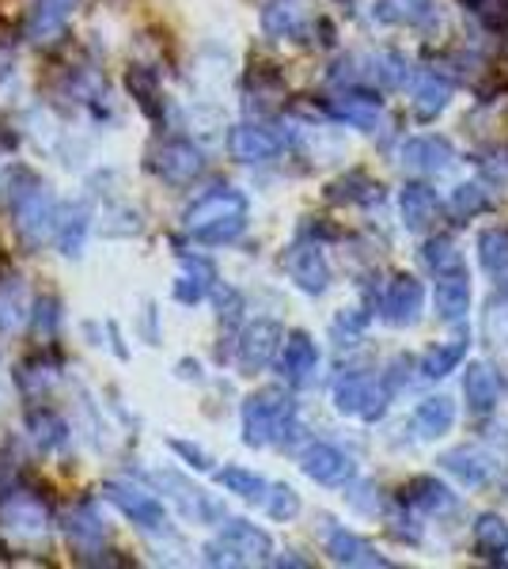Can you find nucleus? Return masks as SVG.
<instances>
[{"mask_svg": "<svg viewBox=\"0 0 508 569\" xmlns=\"http://www.w3.org/2000/svg\"><path fill=\"white\" fill-rule=\"evenodd\" d=\"M330 110H335L341 122L357 126V130H365V133H372L384 118L380 99L368 96V91H346V96H338L335 103H330Z\"/></svg>", "mask_w": 508, "mask_h": 569, "instance_id": "412c9836", "label": "nucleus"}, {"mask_svg": "<svg viewBox=\"0 0 508 569\" xmlns=\"http://www.w3.org/2000/svg\"><path fill=\"white\" fill-rule=\"evenodd\" d=\"M451 160H456V149L445 137H410L402 144V163L418 176H437V171L451 168Z\"/></svg>", "mask_w": 508, "mask_h": 569, "instance_id": "2eb2a0df", "label": "nucleus"}, {"mask_svg": "<svg viewBox=\"0 0 508 569\" xmlns=\"http://www.w3.org/2000/svg\"><path fill=\"white\" fill-rule=\"evenodd\" d=\"M217 482L228 493H239L243 501H266V493H270V482L262 475L247 471V467H225V471H217Z\"/></svg>", "mask_w": 508, "mask_h": 569, "instance_id": "7c9ffc66", "label": "nucleus"}, {"mask_svg": "<svg viewBox=\"0 0 508 569\" xmlns=\"http://www.w3.org/2000/svg\"><path fill=\"white\" fill-rule=\"evenodd\" d=\"M448 209H451V217H478L489 209V194L478 182H459L448 198Z\"/></svg>", "mask_w": 508, "mask_h": 569, "instance_id": "c9c22d12", "label": "nucleus"}, {"mask_svg": "<svg viewBox=\"0 0 508 569\" xmlns=\"http://www.w3.org/2000/svg\"><path fill=\"white\" fill-rule=\"evenodd\" d=\"M171 452H175V456H182V460H187L190 467H198V471H209V467H212L209 456L201 452V448L187 445V440H171Z\"/></svg>", "mask_w": 508, "mask_h": 569, "instance_id": "de8ad7c7", "label": "nucleus"}, {"mask_svg": "<svg viewBox=\"0 0 508 569\" xmlns=\"http://www.w3.org/2000/svg\"><path fill=\"white\" fill-rule=\"evenodd\" d=\"M262 31L270 39H303L311 31V16L300 0H270L262 8Z\"/></svg>", "mask_w": 508, "mask_h": 569, "instance_id": "dca6fc26", "label": "nucleus"}, {"mask_svg": "<svg viewBox=\"0 0 508 569\" xmlns=\"http://www.w3.org/2000/svg\"><path fill=\"white\" fill-rule=\"evenodd\" d=\"M266 512H270L273 520H292L300 512V498L292 486H270V493H266Z\"/></svg>", "mask_w": 508, "mask_h": 569, "instance_id": "ea45409f", "label": "nucleus"}, {"mask_svg": "<svg viewBox=\"0 0 508 569\" xmlns=\"http://www.w3.org/2000/svg\"><path fill=\"white\" fill-rule=\"evenodd\" d=\"M129 91L137 96V103L149 118H160L163 114V99L160 91H156V77L149 69H129Z\"/></svg>", "mask_w": 508, "mask_h": 569, "instance_id": "e433bc0d", "label": "nucleus"}, {"mask_svg": "<svg viewBox=\"0 0 508 569\" xmlns=\"http://www.w3.org/2000/svg\"><path fill=\"white\" fill-rule=\"evenodd\" d=\"M77 8H80V0H34L31 16H27V39L42 42V46L58 42Z\"/></svg>", "mask_w": 508, "mask_h": 569, "instance_id": "f8f14e48", "label": "nucleus"}, {"mask_svg": "<svg viewBox=\"0 0 508 569\" xmlns=\"http://www.w3.org/2000/svg\"><path fill=\"white\" fill-rule=\"evenodd\" d=\"M365 327H368V311L349 308V311H341V316L335 319V338L341 346H349V342H357V338L365 335Z\"/></svg>", "mask_w": 508, "mask_h": 569, "instance_id": "79ce46f5", "label": "nucleus"}, {"mask_svg": "<svg viewBox=\"0 0 508 569\" xmlns=\"http://www.w3.org/2000/svg\"><path fill=\"white\" fill-rule=\"evenodd\" d=\"M300 467H303V475L319 486H346L349 479H353V460H349L341 448L322 445V440L300 456Z\"/></svg>", "mask_w": 508, "mask_h": 569, "instance_id": "9b49d317", "label": "nucleus"}, {"mask_svg": "<svg viewBox=\"0 0 508 569\" xmlns=\"http://www.w3.org/2000/svg\"><path fill=\"white\" fill-rule=\"evenodd\" d=\"M64 531H69V539L77 543V550H99V547H103L107 525H103V517L96 512V505L84 501V505H77V509L69 512V525H64Z\"/></svg>", "mask_w": 508, "mask_h": 569, "instance_id": "b1692460", "label": "nucleus"}, {"mask_svg": "<svg viewBox=\"0 0 508 569\" xmlns=\"http://www.w3.org/2000/svg\"><path fill=\"white\" fill-rule=\"evenodd\" d=\"M445 471L456 475L464 486H486L489 479H494V463L486 460L482 452H475V448H451V452H445Z\"/></svg>", "mask_w": 508, "mask_h": 569, "instance_id": "393cba45", "label": "nucleus"}, {"mask_svg": "<svg viewBox=\"0 0 508 569\" xmlns=\"http://www.w3.org/2000/svg\"><path fill=\"white\" fill-rule=\"evenodd\" d=\"M372 66H376L372 77L380 80L384 88H399L402 80H406V66H402L399 53H380V58H376Z\"/></svg>", "mask_w": 508, "mask_h": 569, "instance_id": "c03bdc74", "label": "nucleus"}, {"mask_svg": "<svg viewBox=\"0 0 508 569\" xmlns=\"http://www.w3.org/2000/svg\"><path fill=\"white\" fill-rule=\"evenodd\" d=\"M335 407L349 418L376 421L387 410V388L372 372H346L335 383Z\"/></svg>", "mask_w": 508, "mask_h": 569, "instance_id": "39448f33", "label": "nucleus"}, {"mask_svg": "<svg viewBox=\"0 0 508 569\" xmlns=\"http://www.w3.org/2000/svg\"><path fill=\"white\" fill-rule=\"evenodd\" d=\"M107 217L118 220V224L103 228L107 236H137V232H141V213H137V209L122 206V209H114V213H107Z\"/></svg>", "mask_w": 508, "mask_h": 569, "instance_id": "a18cd8bd", "label": "nucleus"}, {"mask_svg": "<svg viewBox=\"0 0 508 569\" xmlns=\"http://www.w3.org/2000/svg\"><path fill=\"white\" fill-rule=\"evenodd\" d=\"M84 236H88V206H69L64 213H58V232H53V240H58L61 254H69V259H77L80 251H84Z\"/></svg>", "mask_w": 508, "mask_h": 569, "instance_id": "cd10ccee", "label": "nucleus"}, {"mask_svg": "<svg viewBox=\"0 0 508 569\" xmlns=\"http://www.w3.org/2000/svg\"><path fill=\"white\" fill-rule=\"evenodd\" d=\"M182 224L198 243L220 247L243 236L247 228V194L236 187H217L206 190L201 198H193L182 213Z\"/></svg>", "mask_w": 508, "mask_h": 569, "instance_id": "f257e3e1", "label": "nucleus"}, {"mask_svg": "<svg viewBox=\"0 0 508 569\" xmlns=\"http://www.w3.org/2000/svg\"><path fill=\"white\" fill-rule=\"evenodd\" d=\"M212 281H217V270H212L209 259H201V254H179V278L171 284V297L187 308L201 305L206 292L212 289Z\"/></svg>", "mask_w": 508, "mask_h": 569, "instance_id": "4468645a", "label": "nucleus"}, {"mask_svg": "<svg viewBox=\"0 0 508 569\" xmlns=\"http://www.w3.org/2000/svg\"><path fill=\"white\" fill-rule=\"evenodd\" d=\"M451 103V84L440 72H418V80H414V114L421 118V122H432L437 114H445V107Z\"/></svg>", "mask_w": 508, "mask_h": 569, "instance_id": "aec40b11", "label": "nucleus"}, {"mask_svg": "<svg viewBox=\"0 0 508 569\" xmlns=\"http://www.w3.org/2000/svg\"><path fill=\"white\" fill-rule=\"evenodd\" d=\"M464 391H467V407H470V415H489V410L497 407V399H501V380H497V372L489 369V365H470L467 369V383H464Z\"/></svg>", "mask_w": 508, "mask_h": 569, "instance_id": "5701e85b", "label": "nucleus"}, {"mask_svg": "<svg viewBox=\"0 0 508 569\" xmlns=\"http://www.w3.org/2000/svg\"><path fill=\"white\" fill-rule=\"evenodd\" d=\"M23 316H27V308H23V289H20V281H0V330H16L23 323Z\"/></svg>", "mask_w": 508, "mask_h": 569, "instance_id": "4c0bfd02", "label": "nucleus"}, {"mask_svg": "<svg viewBox=\"0 0 508 569\" xmlns=\"http://www.w3.org/2000/svg\"><path fill=\"white\" fill-rule=\"evenodd\" d=\"M470 311V284H467V270L456 273H440L437 281V316L445 323H459Z\"/></svg>", "mask_w": 508, "mask_h": 569, "instance_id": "4be33fe9", "label": "nucleus"}, {"mask_svg": "<svg viewBox=\"0 0 508 569\" xmlns=\"http://www.w3.org/2000/svg\"><path fill=\"white\" fill-rule=\"evenodd\" d=\"M497 566H508V547H505V555H501V562H497Z\"/></svg>", "mask_w": 508, "mask_h": 569, "instance_id": "09e8293b", "label": "nucleus"}, {"mask_svg": "<svg viewBox=\"0 0 508 569\" xmlns=\"http://www.w3.org/2000/svg\"><path fill=\"white\" fill-rule=\"evenodd\" d=\"M277 346H281V323H273V319H255L251 327L243 330V338H239V369L247 376L262 372L266 365L273 361Z\"/></svg>", "mask_w": 508, "mask_h": 569, "instance_id": "9d476101", "label": "nucleus"}, {"mask_svg": "<svg viewBox=\"0 0 508 569\" xmlns=\"http://www.w3.org/2000/svg\"><path fill=\"white\" fill-rule=\"evenodd\" d=\"M505 547H508V525L501 517H494V512H482L475 520V550L486 562H501Z\"/></svg>", "mask_w": 508, "mask_h": 569, "instance_id": "c756f323", "label": "nucleus"}, {"mask_svg": "<svg viewBox=\"0 0 508 569\" xmlns=\"http://www.w3.org/2000/svg\"><path fill=\"white\" fill-rule=\"evenodd\" d=\"M58 300L53 297H42L39 300V308H34V330L39 335H53V327H58Z\"/></svg>", "mask_w": 508, "mask_h": 569, "instance_id": "49530a36", "label": "nucleus"}, {"mask_svg": "<svg viewBox=\"0 0 508 569\" xmlns=\"http://www.w3.org/2000/svg\"><path fill=\"white\" fill-rule=\"evenodd\" d=\"M464 357H467V342H459V338L456 342H445V346H432V350L421 357V376L425 380H445Z\"/></svg>", "mask_w": 508, "mask_h": 569, "instance_id": "2f4dec72", "label": "nucleus"}, {"mask_svg": "<svg viewBox=\"0 0 508 569\" xmlns=\"http://www.w3.org/2000/svg\"><path fill=\"white\" fill-rule=\"evenodd\" d=\"M27 429L34 433V440H39L42 452H50V448H61L64 440H69V426L53 415V410H31L27 415Z\"/></svg>", "mask_w": 508, "mask_h": 569, "instance_id": "473e14b6", "label": "nucleus"}, {"mask_svg": "<svg viewBox=\"0 0 508 569\" xmlns=\"http://www.w3.org/2000/svg\"><path fill=\"white\" fill-rule=\"evenodd\" d=\"M467 4H470V12L486 27H494V31L508 27V0H467Z\"/></svg>", "mask_w": 508, "mask_h": 569, "instance_id": "37998d69", "label": "nucleus"}, {"mask_svg": "<svg viewBox=\"0 0 508 569\" xmlns=\"http://www.w3.org/2000/svg\"><path fill=\"white\" fill-rule=\"evenodd\" d=\"M273 539L270 531L255 528L251 520H228L220 528V536L206 547L209 566H251V562H270Z\"/></svg>", "mask_w": 508, "mask_h": 569, "instance_id": "20e7f679", "label": "nucleus"}, {"mask_svg": "<svg viewBox=\"0 0 508 569\" xmlns=\"http://www.w3.org/2000/svg\"><path fill=\"white\" fill-rule=\"evenodd\" d=\"M478 262L497 278H508V232L489 228V232L478 236Z\"/></svg>", "mask_w": 508, "mask_h": 569, "instance_id": "72a5a7b5", "label": "nucleus"}, {"mask_svg": "<svg viewBox=\"0 0 508 569\" xmlns=\"http://www.w3.org/2000/svg\"><path fill=\"white\" fill-rule=\"evenodd\" d=\"M285 270H289V278L297 281L300 292H308V297H322L330 284V266H327V254H322L319 243H292L289 254H285Z\"/></svg>", "mask_w": 508, "mask_h": 569, "instance_id": "6e6552de", "label": "nucleus"}, {"mask_svg": "<svg viewBox=\"0 0 508 569\" xmlns=\"http://www.w3.org/2000/svg\"><path fill=\"white\" fill-rule=\"evenodd\" d=\"M8 206H12L16 232L31 247H39L58 232V201H53L50 187L34 179L27 168H16V182L8 179Z\"/></svg>", "mask_w": 508, "mask_h": 569, "instance_id": "f03ea898", "label": "nucleus"}, {"mask_svg": "<svg viewBox=\"0 0 508 569\" xmlns=\"http://www.w3.org/2000/svg\"><path fill=\"white\" fill-rule=\"evenodd\" d=\"M103 498L122 509L137 528L145 531H168V512L163 505L156 501V493L141 490V486H129V482H103Z\"/></svg>", "mask_w": 508, "mask_h": 569, "instance_id": "423d86ee", "label": "nucleus"}, {"mask_svg": "<svg viewBox=\"0 0 508 569\" xmlns=\"http://www.w3.org/2000/svg\"><path fill=\"white\" fill-rule=\"evenodd\" d=\"M421 305H425V284L418 278H410V273H399V278L387 281L380 297V316L391 327H410L418 323Z\"/></svg>", "mask_w": 508, "mask_h": 569, "instance_id": "1a4fd4ad", "label": "nucleus"}, {"mask_svg": "<svg viewBox=\"0 0 508 569\" xmlns=\"http://www.w3.org/2000/svg\"><path fill=\"white\" fill-rule=\"evenodd\" d=\"M432 0H380L376 20L380 23H421L429 16Z\"/></svg>", "mask_w": 508, "mask_h": 569, "instance_id": "f704fd0d", "label": "nucleus"}, {"mask_svg": "<svg viewBox=\"0 0 508 569\" xmlns=\"http://www.w3.org/2000/svg\"><path fill=\"white\" fill-rule=\"evenodd\" d=\"M16 383H20V391H27V395L50 388V383H53V365L27 361V365H20V369H16Z\"/></svg>", "mask_w": 508, "mask_h": 569, "instance_id": "a19ab883", "label": "nucleus"}, {"mask_svg": "<svg viewBox=\"0 0 508 569\" xmlns=\"http://www.w3.org/2000/svg\"><path fill=\"white\" fill-rule=\"evenodd\" d=\"M152 171L168 187H190L206 171V156H201V149H193L190 141H182V137H171V141H163L152 152Z\"/></svg>", "mask_w": 508, "mask_h": 569, "instance_id": "0eeeda50", "label": "nucleus"}, {"mask_svg": "<svg viewBox=\"0 0 508 569\" xmlns=\"http://www.w3.org/2000/svg\"><path fill=\"white\" fill-rule=\"evenodd\" d=\"M399 209H402V224L410 232H429L440 217V198L429 182H410L399 198Z\"/></svg>", "mask_w": 508, "mask_h": 569, "instance_id": "a211bd4d", "label": "nucleus"}, {"mask_svg": "<svg viewBox=\"0 0 508 569\" xmlns=\"http://www.w3.org/2000/svg\"><path fill=\"white\" fill-rule=\"evenodd\" d=\"M451 421H456V402H451L448 395H432V399H425L421 407L414 410V426H418V433L425 440L445 437L451 429Z\"/></svg>", "mask_w": 508, "mask_h": 569, "instance_id": "bb28decb", "label": "nucleus"}, {"mask_svg": "<svg viewBox=\"0 0 508 569\" xmlns=\"http://www.w3.org/2000/svg\"><path fill=\"white\" fill-rule=\"evenodd\" d=\"M292 421H297V402L281 388L255 391L243 402V440L251 448H266L273 440H285L292 433Z\"/></svg>", "mask_w": 508, "mask_h": 569, "instance_id": "7ed1b4c3", "label": "nucleus"}, {"mask_svg": "<svg viewBox=\"0 0 508 569\" xmlns=\"http://www.w3.org/2000/svg\"><path fill=\"white\" fill-rule=\"evenodd\" d=\"M406 501H410L414 509H425V512H456V505H459L456 493L437 479H414L410 486H406Z\"/></svg>", "mask_w": 508, "mask_h": 569, "instance_id": "c85d7f7f", "label": "nucleus"}, {"mask_svg": "<svg viewBox=\"0 0 508 569\" xmlns=\"http://www.w3.org/2000/svg\"><path fill=\"white\" fill-rule=\"evenodd\" d=\"M327 555H330V562H338V566H391L368 539H360L346 528L327 531Z\"/></svg>", "mask_w": 508, "mask_h": 569, "instance_id": "6ab92c4d", "label": "nucleus"}, {"mask_svg": "<svg viewBox=\"0 0 508 569\" xmlns=\"http://www.w3.org/2000/svg\"><path fill=\"white\" fill-rule=\"evenodd\" d=\"M316 369H319V350L316 342H311V335H297L285 342V353H281V372L285 380L292 383V388H308L311 380H316Z\"/></svg>", "mask_w": 508, "mask_h": 569, "instance_id": "f3484780", "label": "nucleus"}, {"mask_svg": "<svg viewBox=\"0 0 508 569\" xmlns=\"http://www.w3.org/2000/svg\"><path fill=\"white\" fill-rule=\"evenodd\" d=\"M425 262H429V270L437 273H456V270H467L464 266V254L456 251V243L451 240H445V236H440V240H429L425 243Z\"/></svg>", "mask_w": 508, "mask_h": 569, "instance_id": "58836bf2", "label": "nucleus"}, {"mask_svg": "<svg viewBox=\"0 0 508 569\" xmlns=\"http://www.w3.org/2000/svg\"><path fill=\"white\" fill-rule=\"evenodd\" d=\"M4 528L12 536H42L46 531V509L27 493H16L12 501L4 505Z\"/></svg>", "mask_w": 508, "mask_h": 569, "instance_id": "a878e982", "label": "nucleus"}, {"mask_svg": "<svg viewBox=\"0 0 508 569\" xmlns=\"http://www.w3.org/2000/svg\"><path fill=\"white\" fill-rule=\"evenodd\" d=\"M281 149H285V141L273 130H266V126L247 122V126H236V130L228 133V152H232L239 163H266V160H273Z\"/></svg>", "mask_w": 508, "mask_h": 569, "instance_id": "ddd939ff", "label": "nucleus"}]
</instances>
